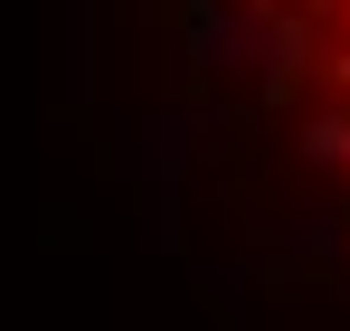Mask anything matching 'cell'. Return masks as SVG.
I'll return each instance as SVG.
<instances>
[{"instance_id": "6da1fadb", "label": "cell", "mask_w": 350, "mask_h": 331, "mask_svg": "<svg viewBox=\"0 0 350 331\" xmlns=\"http://www.w3.org/2000/svg\"><path fill=\"white\" fill-rule=\"evenodd\" d=\"M180 218L275 293H350V0H133Z\"/></svg>"}]
</instances>
